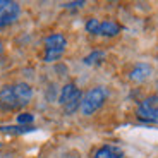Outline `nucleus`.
I'll use <instances>...</instances> for the list:
<instances>
[{
  "mask_svg": "<svg viewBox=\"0 0 158 158\" xmlns=\"http://www.w3.org/2000/svg\"><path fill=\"white\" fill-rule=\"evenodd\" d=\"M151 71H153V69H151L150 64H144V62L136 64L134 67H132V71H131L129 77L132 79L134 83H143V81H146L151 76Z\"/></svg>",
  "mask_w": 158,
  "mask_h": 158,
  "instance_id": "nucleus-7",
  "label": "nucleus"
},
{
  "mask_svg": "<svg viewBox=\"0 0 158 158\" xmlns=\"http://www.w3.org/2000/svg\"><path fill=\"white\" fill-rule=\"evenodd\" d=\"M122 156H124V151L118 146L105 144V146H102L98 151H96L93 158H122Z\"/></svg>",
  "mask_w": 158,
  "mask_h": 158,
  "instance_id": "nucleus-8",
  "label": "nucleus"
},
{
  "mask_svg": "<svg viewBox=\"0 0 158 158\" xmlns=\"http://www.w3.org/2000/svg\"><path fill=\"white\" fill-rule=\"evenodd\" d=\"M98 24H100V21H98V19H95V17L88 19V23H86V31H88V33H91V35H96Z\"/></svg>",
  "mask_w": 158,
  "mask_h": 158,
  "instance_id": "nucleus-13",
  "label": "nucleus"
},
{
  "mask_svg": "<svg viewBox=\"0 0 158 158\" xmlns=\"http://www.w3.org/2000/svg\"><path fill=\"white\" fill-rule=\"evenodd\" d=\"M67 47V40L60 33H53V35L45 38V62H55L64 55Z\"/></svg>",
  "mask_w": 158,
  "mask_h": 158,
  "instance_id": "nucleus-4",
  "label": "nucleus"
},
{
  "mask_svg": "<svg viewBox=\"0 0 158 158\" xmlns=\"http://www.w3.org/2000/svg\"><path fill=\"white\" fill-rule=\"evenodd\" d=\"M103 59H105V53L100 52V50H95V52H91L89 55L84 59V64H86V65H95V64H100Z\"/></svg>",
  "mask_w": 158,
  "mask_h": 158,
  "instance_id": "nucleus-11",
  "label": "nucleus"
},
{
  "mask_svg": "<svg viewBox=\"0 0 158 158\" xmlns=\"http://www.w3.org/2000/svg\"><path fill=\"white\" fill-rule=\"evenodd\" d=\"M81 102H83V93L76 84L69 83L62 88L59 96V103L64 107L65 114H74L79 107H81Z\"/></svg>",
  "mask_w": 158,
  "mask_h": 158,
  "instance_id": "nucleus-3",
  "label": "nucleus"
},
{
  "mask_svg": "<svg viewBox=\"0 0 158 158\" xmlns=\"http://www.w3.org/2000/svg\"><path fill=\"white\" fill-rule=\"evenodd\" d=\"M0 131L5 132V134H26V132L35 131V127H31V126H2Z\"/></svg>",
  "mask_w": 158,
  "mask_h": 158,
  "instance_id": "nucleus-10",
  "label": "nucleus"
},
{
  "mask_svg": "<svg viewBox=\"0 0 158 158\" xmlns=\"http://www.w3.org/2000/svg\"><path fill=\"white\" fill-rule=\"evenodd\" d=\"M33 120H35V115L33 114H19L17 115V124L19 126H31Z\"/></svg>",
  "mask_w": 158,
  "mask_h": 158,
  "instance_id": "nucleus-12",
  "label": "nucleus"
},
{
  "mask_svg": "<svg viewBox=\"0 0 158 158\" xmlns=\"http://www.w3.org/2000/svg\"><path fill=\"white\" fill-rule=\"evenodd\" d=\"M107 96H108V91L103 86H96L93 89H89L83 96V102H81V107H79L83 115H91L96 110H100L102 105L107 102Z\"/></svg>",
  "mask_w": 158,
  "mask_h": 158,
  "instance_id": "nucleus-2",
  "label": "nucleus"
},
{
  "mask_svg": "<svg viewBox=\"0 0 158 158\" xmlns=\"http://www.w3.org/2000/svg\"><path fill=\"white\" fill-rule=\"evenodd\" d=\"M136 115L143 122H158V95L146 96L138 105Z\"/></svg>",
  "mask_w": 158,
  "mask_h": 158,
  "instance_id": "nucleus-5",
  "label": "nucleus"
},
{
  "mask_svg": "<svg viewBox=\"0 0 158 158\" xmlns=\"http://www.w3.org/2000/svg\"><path fill=\"white\" fill-rule=\"evenodd\" d=\"M84 2H69V4H64L65 9H74V7H83Z\"/></svg>",
  "mask_w": 158,
  "mask_h": 158,
  "instance_id": "nucleus-14",
  "label": "nucleus"
},
{
  "mask_svg": "<svg viewBox=\"0 0 158 158\" xmlns=\"http://www.w3.org/2000/svg\"><path fill=\"white\" fill-rule=\"evenodd\" d=\"M2 57H4V43L0 41V60H2Z\"/></svg>",
  "mask_w": 158,
  "mask_h": 158,
  "instance_id": "nucleus-15",
  "label": "nucleus"
},
{
  "mask_svg": "<svg viewBox=\"0 0 158 158\" xmlns=\"http://www.w3.org/2000/svg\"><path fill=\"white\" fill-rule=\"evenodd\" d=\"M19 14L21 7L17 2L0 0V28H5V26H10L12 23H16Z\"/></svg>",
  "mask_w": 158,
  "mask_h": 158,
  "instance_id": "nucleus-6",
  "label": "nucleus"
},
{
  "mask_svg": "<svg viewBox=\"0 0 158 158\" xmlns=\"http://www.w3.org/2000/svg\"><path fill=\"white\" fill-rule=\"evenodd\" d=\"M33 98V88L28 83H17L0 89V108L14 112L24 108Z\"/></svg>",
  "mask_w": 158,
  "mask_h": 158,
  "instance_id": "nucleus-1",
  "label": "nucleus"
},
{
  "mask_svg": "<svg viewBox=\"0 0 158 158\" xmlns=\"http://www.w3.org/2000/svg\"><path fill=\"white\" fill-rule=\"evenodd\" d=\"M120 33V26L114 21H103V23L98 24V29H96V35H102V36H117Z\"/></svg>",
  "mask_w": 158,
  "mask_h": 158,
  "instance_id": "nucleus-9",
  "label": "nucleus"
}]
</instances>
